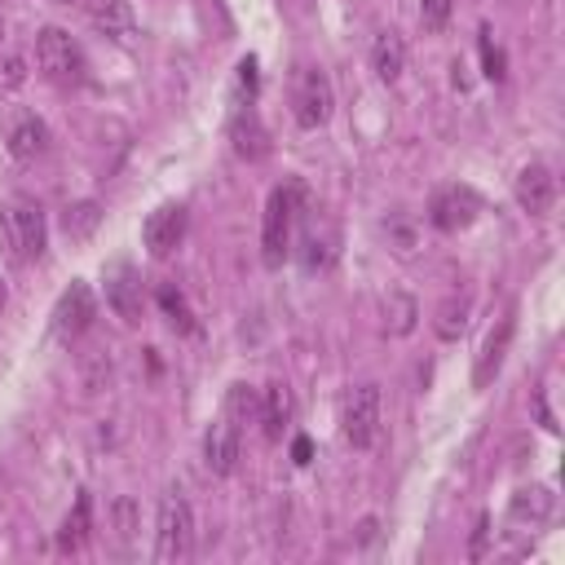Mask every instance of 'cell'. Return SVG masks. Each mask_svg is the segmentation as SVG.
Instances as JSON below:
<instances>
[{"mask_svg": "<svg viewBox=\"0 0 565 565\" xmlns=\"http://www.w3.org/2000/svg\"><path fill=\"white\" fill-rule=\"evenodd\" d=\"M305 199H309V194H305L300 181H282V185L269 190V199H265V221H260V260H265L269 269H278L282 256L291 252V225H296Z\"/></svg>", "mask_w": 565, "mask_h": 565, "instance_id": "6da1fadb", "label": "cell"}, {"mask_svg": "<svg viewBox=\"0 0 565 565\" xmlns=\"http://www.w3.org/2000/svg\"><path fill=\"white\" fill-rule=\"evenodd\" d=\"M194 552V508L185 490L168 486L159 499V521H154V561L159 565H181Z\"/></svg>", "mask_w": 565, "mask_h": 565, "instance_id": "7a4b0ae2", "label": "cell"}, {"mask_svg": "<svg viewBox=\"0 0 565 565\" xmlns=\"http://www.w3.org/2000/svg\"><path fill=\"white\" fill-rule=\"evenodd\" d=\"M35 66H40V75H44L49 84H57V88L84 84V71H88L79 40H75L71 31H62V26H44V31L35 35Z\"/></svg>", "mask_w": 565, "mask_h": 565, "instance_id": "3957f363", "label": "cell"}, {"mask_svg": "<svg viewBox=\"0 0 565 565\" xmlns=\"http://www.w3.org/2000/svg\"><path fill=\"white\" fill-rule=\"evenodd\" d=\"M4 243H9V256L18 265H31L44 256V243H49V225H44V207L26 194H18L9 207H4Z\"/></svg>", "mask_w": 565, "mask_h": 565, "instance_id": "277c9868", "label": "cell"}, {"mask_svg": "<svg viewBox=\"0 0 565 565\" xmlns=\"http://www.w3.org/2000/svg\"><path fill=\"white\" fill-rule=\"evenodd\" d=\"M380 411H384L380 384H358V388H349L344 411H340V433H344V441H349L353 450H371V446L380 441Z\"/></svg>", "mask_w": 565, "mask_h": 565, "instance_id": "5b68a950", "label": "cell"}, {"mask_svg": "<svg viewBox=\"0 0 565 565\" xmlns=\"http://www.w3.org/2000/svg\"><path fill=\"white\" fill-rule=\"evenodd\" d=\"M331 106H335V93H331V79L322 66H300L296 71V88H291V110H296V124L300 128H322L331 119Z\"/></svg>", "mask_w": 565, "mask_h": 565, "instance_id": "8992f818", "label": "cell"}, {"mask_svg": "<svg viewBox=\"0 0 565 565\" xmlns=\"http://www.w3.org/2000/svg\"><path fill=\"white\" fill-rule=\"evenodd\" d=\"M481 212V194L468 190V185H441L433 199H428V221L441 230V234H459L477 221Z\"/></svg>", "mask_w": 565, "mask_h": 565, "instance_id": "52a82bcc", "label": "cell"}, {"mask_svg": "<svg viewBox=\"0 0 565 565\" xmlns=\"http://www.w3.org/2000/svg\"><path fill=\"white\" fill-rule=\"evenodd\" d=\"M93 318H97V296H93L88 282L75 278V282L57 296V305H53V335H57V340H79V335L93 327Z\"/></svg>", "mask_w": 565, "mask_h": 565, "instance_id": "ba28073f", "label": "cell"}, {"mask_svg": "<svg viewBox=\"0 0 565 565\" xmlns=\"http://www.w3.org/2000/svg\"><path fill=\"white\" fill-rule=\"evenodd\" d=\"M185 207L181 203H163V207H154L150 216H146V225H141V243H146V252L154 256V260H163V256H172L177 247H181V238H185Z\"/></svg>", "mask_w": 565, "mask_h": 565, "instance_id": "9c48e42d", "label": "cell"}, {"mask_svg": "<svg viewBox=\"0 0 565 565\" xmlns=\"http://www.w3.org/2000/svg\"><path fill=\"white\" fill-rule=\"evenodd\" d=\"M238 455H243V428L221 415L203 437V463L212 477H230L238 468Z\"/></svg>", "mask_w": 565, "mask_h": 565, "instance_id": "30bf717a", "label": "cell"}, {"mask_svg": "<svg viewBox=\"0 0 565 565\" xmlns=\"http://www.w3.org/2000/svg\"><path fill=\"white\" fill-rule=\"evenodd\" d=\"M106 305L115 309L119 322H128V327L141 322V278L128 260H115L106 269Z\"/></svg>", "mask_w": 565, "mask_h": 565, "instance_id": "8fae6325", "label": "cell"}, {"mask_svg": "<svg viewBox=\"0 0 565 565\" xmlns=\"http://www.w3.org/2000/svg\"><path fill=\"white\" fill-rule=\"evenodd\" d=\"M512 194H516L521 212H530V216H547L552 203H556V177H552V168H547V163H525V168L516 172Z\"/></svg>", "mask_w": 565, "mask_h": 565, "instance_id": "7c38bea8", "label": "cell"}, {"mask_svg": "<svg viewBox=\"0 0 565 565\" xmlns=\"http://www.w3.org/2000/svg\"><path fill=\"white\" fill-rule=\"evenodd\" d=\"M512 331H516V313L508 309V313L499 318V327H490V335H486V344H481V353H477V366H472V384H477V388H486V384L499 375V366H503V358H508V344H512Z\"/></svg>", "mask_w": 565, "mask_h": 565, "instance_id": "4fadbf2b", "label": "cell"}, {"mask_svg": "<svg viewBox=\"0 0 565 565\" xmlns=\"http://www.w3.org/2000/svg\"><path fill=\"white\" fill-rule=\"evenodd\" d=\"M4 146H9V154H13L18 163L40 159V154L49 150V128H44V119H40V115H18V119L9 124Z\"/></svg>", "mask_w": 565, "mask_h": 565, "instance_id": "5bb4252c", "label": "cell"}, {"mask_svg": "<svg viewBox=\"0 0 565 565\" xmlns=\"http://www.w3.org/2000/svg\"><path fill=\"white\" fill-rule=\"evenodd\" d=\"M256 419H260V428H265L269 441L282 437V428L291 424V388H287L282 380H269V384L260 388V411H256Z\"/></svg>", "mask_w": 565, "mask_h": 565, "instance_id": "9a60e30c", "label": "cell"}, {"mask_svg": "<svg viewBox=\"0 0 565 565\" xmlns=\"http://www.w3.org/2000/svg\"><path fill=\"white\" fill-rule=\"evenodd\" d=\"M402 66H406V44H402V35H397V31H380L375 44H371V71H375V79L397 84Z\"/></svg>", "mask_w": 565, "mask_h": 565, "instance_id": "2e32d148", "label": "cell"}, {"mask_svg": "<svg viewBox=\"0 0 565 565\" xmlns=\"http://www.w3.org/2000/svg\"><path fill=\"white\" fill-rule=\"evenodd\" d=\"M230 137H234V150H238V154H247V159H260V154H265V128H260L252 102L238 106V115H234V124H230Z\"/></svg>", "mask_w": 565, "mask_h": 565, "instance_id": "e0dca14e", "label": "cell"}, {"mask_svg": "<svg viewBox=\"0 0 565 565\" xmlns=\"http://www.w3.org/2000/svg\"><path fill=\"white\" fill-rule=\"evenodd\" d=\"M93 26H97L102 35H110V40L128 44V40H132V9H128V0H102V4L93 9Z\"/></svg>", "mask_w": 565, "mask_h": 565, "instance_id": "ac0fdd59", "label": "cell"}, {"mask_svg": "<svg viewBox=\"0 0 565 565\" xmlns=\"http://www.w3.org/2000/svg\"><path fill=\"white\" fill-rule=\"evenodd\" d=\"M331 260H335V234L331 230L327 234L322 230H305L300 234V265L313 274V269H327Z\"/></svg>", "mask_w": 565, "mask_h": 565, "instance_id": "d6986e66", "label": "cell"}, {"mask_svg": "<svg viewBox=\"0 0 565 565\" xmlns=\"http://www.w3.org/2000/svg\"><path fill=\"white\" fill-rule=\"evenodd\" d=\"M547 516H552V490L530 486V490H521V494L512 499V521H530V530H534V525H543Z\"/></svg>", "mask_w": 565, "mask_h": 565, "instance_id": "ffe728a7", "label": "cell"}, {"mask_svg": "<svg viewBox=\"0 0 565 565\" xmlns=\"http://www.w3.org/2000/svg\"><path fill=\"white\" fill-rule=\"evenodd\" d=\"M88 530H93V499L88 494H79L75 499V508L66 512V521H62V534H57V547H79L84 539H88Z\"/></svg>", "mask_w": 565, "mask_h": 565, "instance_id": "44dd1931", "label": "cell"}, {"mask_svg": "<svg viewBox=\"0 0 565 565\" xmlns=\"http://www.w3.org/2000/svg\"><path fill=\"white\" fill-rule=\"evenodd\" d=\"M256 411H260V393L252 388V384H230V393H225V419H234L238 428H247L252 419H256Z\"/></svg>", "mask_w": 565, "mask_h": 565, "instance_id": "7402d4cb", "label": "cell"}, {"mask_svg": "<svg viewBox=\"0 0 565 565\" xmlns=\"http://www.w3.org/2000/svg\"><path fill=\"white\" fill-rule=\"evenodd\" d=\"M415 318H419V305H415L406 291H393V296L384 300V327H388L393 335H411V331H415Z\"/></svg>", "mask_w": 565, "mask_h": 565, "instance_id": "603a6c76", "label": "cell"}, {"mask_svg": "<svg viewBox=\"0 0 565 565\" xmlns=\"http://www.w3.org/2000/svg\"><path fill=\"white\" fill-rule=\"evenodd\" d=\"M110 530H115L119 552H128V547H132V534H137V503H132L128 494H119V499L110 503Z\"/></svg>", "mask_w": 565, "mask_h": 565, "instance_id": "cb8c5ba5", "label": "cell"}, {"mask_svg": "<svg viewBox=\"0 0 565 565\" xmlns=\"http://www.w3.org/2000/svg\"><path fill=\"white\" fill-rule=\"evenodd\" d=\"M159 309L168 313V322L177 327V331H194V318H190V305H185V296L172 287V282H163L159 287Z\"/></svg>", "mask_w": 565, "mask_h": 565, "instance_id": "d4e9b609", "label": "cell"}, {"mask_svg": "<svg viewBox=\"0 0 565 565\" xmlns=\"http://www.w3.org/2000/svg\"><path fill=\"white\" fill-rule=\"evenodd\" d=\"M97 216H102L97 203H75V207H66V221H62V225H66L71 238H88L93 225H97Z\"/></svg>", "mask_w": 565, "mask_h": 565, "instance_id": "484cf974", "label": "cell"}, {"mask_svg": "<svg viewBox=\"0 0 565 565\" xmlns=\"http://www.w3.org/2000/svg\"><path fill=\"white\" fill-rule=\"evenodd\" d=\"M481 66H486V79H503L508 75V57H503V49L490 40V31H481Z\"/></svg>", "mask_w": 565, "mask_h": 565, "instance_id": "4316f807", "label": "cell"}, {"mask_svg": "<svg viewBox=\"0 0 565 565\" xmlns=\"http://www.w3.org/2000/svg\"><path fill=\"white\" fill-rule=\"evenodd\" d=\"M463 313H468V296H459V300H446V309H441V322H437V335H441V340H455V335L463 331Z\"/></svg>", "mask_w": 565, "mask_h": 565, "instance_id": "83f0119b", "label": "cell"}, {"mask_svg": "<svg viewBox=\"0 0 565 565\" xmlns=\"http://www.w3.org/2000/svg\"><path fill=\"white\" fill-rule=\"evenodd\" d=\"M450 9H455V0H419V26L424 31H446Z\"/></svg>", "mask_w": 565, "mask_h": 565, "instance_id": "f1b7e54d", "label": "cell"}, {"mask_svg": "<svg viewBox=\"0 0 565 565\" xmlns=\"http://www.w3.org/2000/svg\"><path fill=\"white\" fill-rule=\"evenodd\" d=\"M309 455H313V441H309V437H296V441H291V459H296V463H309Z\"/></svg>", "mask_w": 565, "mask_h": 565, "instance_id": "f546056e", "label": "cell"}, {"mask_svg": "<svg viewBox=\"0 0 565 565\" xmlns=\"http://www.w3.org/2000/svg\"><path fill=\"white\" fill-rule=\"evenodd\" d=\"M486 530H490V516H477V534H472V556L486 552Z\"/></svg>", "mask_w": 565, "mask_h": 565, "instance_id": "4dcf8cb0", "label": "cell"}, {"mask_svg": "<svg viewBox=\"0 0 565 565\" xmlns=\"http://www.w3.org/2000/svg\"><path fill=\"white\" fill-rule=\"evenodd\" d=\"M539 419H543V428H547V433H556V419H552V411H547V397H543V393H539Z\"/></svg>", "mask_w": 565, "mask_h": 565, "instance_id": "1f68e13d", "label": "cell"}, {"mask_svg": "<svg viewBox=\"0 0 565 565\" xmlns=\"http://www.w3.org/2000/svg\"><path fill=\"white\" fill-rule=\"evenodd\" d=\"M0 44H4V18H0Z\"/></svg>", "mask_w": 565, "mask_h": 565, "instance_id": "d6a6232c", "label": "cell"}, {"mask_svg": "<svg viewBox=\"0 0 565 565\" xmlns=\"http://www.w3.org/2000/svg\"><path fill=\"white\" fill-rule=\"evenodd\" d=\"M0 309H4V282H0Z\"/></svg>", "mask_w": 565, "mask_h": 565, "instance_id": "836d02e7", "label": "cell"}, {"mask_svg": "<svg viewBox=\"0 0 565 565\" xmlns=\"http://www.w3.org/2000/svg\"><path fill=\"white\" fill-rule=\"evenodd\" d=\"M57 4H75V0H57Z\"/></svg>", "mask_w": 565, "mask_h": 565, "instance_id": "e575fe53", "label": "cell"}]
</instances>
